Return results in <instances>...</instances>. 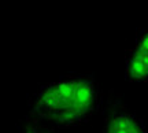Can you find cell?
I'll use <instances>...</instances> for the list:
<instances>
[{"label": "cell", "mask_w": 148, "mask_h": 133, "mask_svg": "<svg viewBox=\"0 0 148 133\" xmlns=\"http://www.w3.org/2000/svg\"><path fill=\"white\" fill-rule=\"evenodd\" d=\"M19 130H21V133H56L53 130V128L38 122V121L33 119V118L29 117V115H26V117L21 121V123H19Z\"/></svg>", "instance_id": "cell-4"}, {"label": "cell", "mask_w": 148, "mask_h": 133, "mask_svg": "<svg viewBox=\"0 0 148 133\" xmlns=\"http://www.w3.org/2000/svg\"><path fill=\"white\" fill-rule=\"evenodd\" d=\"M101 133H148L143 121L119 99L111 97L104 114Z\"/></svg>", "instance_id": "cell-2"}, {"label": "cell", "mask_w": 148, "mask_h": 133, "mask_svg": "<svg viewBox=\"0 0 148 133\" xmlns=\"http://www.w3.org/2000/svg\"><path fill=\"white\" fill-rule=\"evenodd\" d=\"M100 106V90L90 75H66L42 85L29 99V117L51 128L86 122Z\"/></svg>", "instance_id": "cell-1"}, {"label": "cell", "mask_w": 148, "mask_h": 133, "mask_svg": "<svg viewBox=\"0 0 148 133\" xmlns=\"http://www.w3.org/2000/svg\"><path fill=\"white\" fill-rule=\"evenodd\" d=\"M125 77L132 82L148 81V23L138 29L133 45L126 53Z\"/></svg>", "instance_id": "cell-3"}]
</instances>
